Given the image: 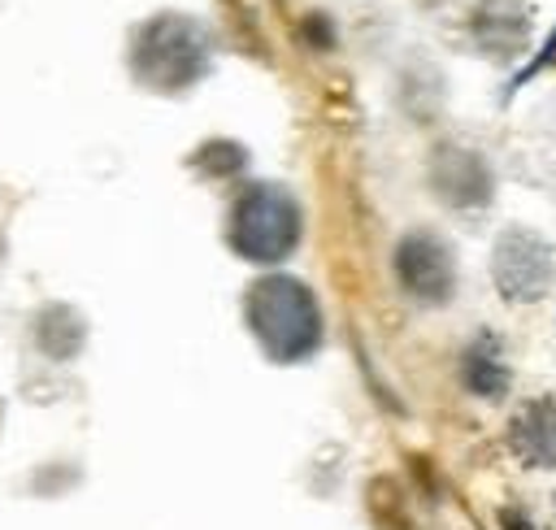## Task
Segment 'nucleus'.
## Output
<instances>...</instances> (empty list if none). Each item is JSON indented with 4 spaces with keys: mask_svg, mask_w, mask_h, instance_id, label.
Returning a JSON list of instances; mask_svg holds the SVG:
<instances>
[{
    "mask_svg": "<svg viewBox=\"0 0 556 530\" xmlns=\"http://www.w3.org/2000/svg\"><path fill=\"white\" fill-rule=\"evenodd\" d=\"M248 326L274 361H304L321 343V308L300 278L274 274L248 291Z\"/></svg>",
    "mask_w": 556,
    "mask_h": 530,
    "instance_id": "obj_1",
    "label": "nucleus"
},
{
    "mask_svg": "<svg viewBox=\"0 0 556 530\" xmlns=\"http://www.w3.org/2000/svg\"><path fill=\"white\" fill-rule=\"evenodd\" d=\"M300 243V204L269 182L248 187L230 209V248L243 261L274 265Z\"/></svg>",
    "mask_w": 556,
    "mask_h": 530,
    "instance_id": "obj_2",
    "label": "nucleus"
},
{
    "mask_svg": "<svg viewBox=\"0 0 556 530\" xmlns=\"http://www.w3.org/2000/svg\"><path fill=\"white\" fill-rule=\"evenodd\" d=\"M204 61H208L204 30L178 13L148 22L135 39V70L143 83H152L161 91H182L187 83H195Z\"/></svg>",
    "mask_w": 556,
    "mask_h": 530,
    "instance_id": "obj_3",
    "label": "nucleus"
},
{
    "mask_svg": "<svg viewBox=\"0 0 556 530\" xmlns=\"http://www.w3.org/2000/svg\"><path fill=\"white\" fill-rule=\"evenodd\" d=\"M556 278L552 248L534 230H508L495 243V287L508 300H539Z\"/></svg>",
    "mask_w": 556,
    "mask_h": 530,
    "instance_id": "obj_4",
    "label": "nucleus"
},
{
    "mask_svg": "<svg viewBox=\"0 0 556 530\" xmlns=\"http://www.w3.org/2000/svg\"><path fill=\"white\" fill-rule=\"evenodd\" d=\"M395 278L400 287L413 295V300H426V304H443L452 295V252L443 239L434 235H408L400 248H395Z\"/></svg>",
    "mask_w": 556,
    "mask_h": 530,
    "instance_id": "obj_5",
    "label": "nucleus"
},
{
    "mask_svg": "<svg viewBox=\"0 0 556 530\" xmlns=\"http://www.w3.org/2000/svg\"><path fill=\"white\" fill-rule=\"evenodd\" d=\"M508 443L526 465H556V395L530 400L513 426H508Z\"/></svg>",
    "mask_w": 556,
    "mask_h": 530,
    "instance_id": "obj_6",
    "label": "nucleus"
},
{
    "mask_svg": "<svg viewBox=\"0 0 556 530\" xmlns=\"http://www.w3.org/2000/svg\"><path fill=\"white\" fill-rule=\"evenodd\" d=\"M460 374H465V387L482 400H500L508 391V361L500 352V343L491 335H478L465 356H460Z\"/></svg>",
    "mask_w": 556,
    "mask_h": 530,
    "instance_id": "obj_7",
    "label": "nucleus"
},
{
    "mask_svg": "<svg viewBox=\"0 0 556 530\" xmlns=\"http://www.w3.org/2000/svg\"><path fill=\"white\" fill-rule=\"evenodd\" d=\"M495 521H500V530H539L521 508H500V517H495Z\"/></svg>",
    "mask_w": 556,
    "mask_h": 530,
    "instance_id": "obj_8",
    "label": "nucleus"
}]
</instances>
